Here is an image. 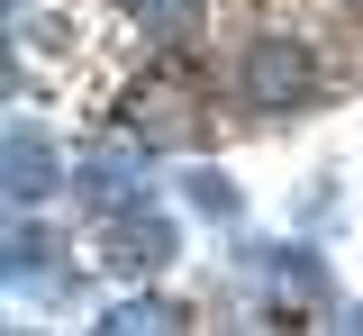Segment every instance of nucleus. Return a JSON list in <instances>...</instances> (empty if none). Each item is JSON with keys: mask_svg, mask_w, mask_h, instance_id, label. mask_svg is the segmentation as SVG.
<instances>
[{"mask_svg": "<svg viewBox=\"0 0 363 336\" xmlns=\"http://www.w3.org/2000/svg\"><path fill=\"white\" fill-rule=\"evenodd\" d=\"M55 191V164H45V145L28 128H9V200H45Z\"/></svg>", "mask_w": 363, "mask_h": 336, "instance_id": "39448f33", "label": "nucleus"}, {"mask_svg": "<svg viewBox=\"0 0 363 336\" xmlns=\"http://www.w3.org/2000/svg\"><path fill=\"white\" fill-rule=\"evenodd\" d=\"M100 327H118V336H136V327H155V336H164V327H182V309H173V300H128V309H109Z\"/></svg>", "mask_w": 363, "mask_h": 336, "instance_id": "423d86ee", "label": "nucleus"}, {"mask_svg": "<svg viewBox=\"0 0 363 336\" xmlns=\"http://www.w3.org/2000/svg\"><path fill=\"white\" fill-rule=\"evenodd\" d=\"M128 9H136V28H145V37H164V46H191V37L209 28V9H200V0H128Z\"/></svg>", "mask_w": 363, "mask_h": 336, "instance_id": "20e7f679", "label": "nucleus"}, {"mask_svg": "<svg viewBox=\"0 0 363 336\" xmlns=\"http://www.w3.org/2000/svg\"><path fill=\"white\" fill-rule=\"evenodd\" d=\"M309 91H318V64L300 37H255L245 46V100L255 109H300Z\"/></svg>", "mask_w": 363, "mask_h": 336, "instance_id": "f257e3e1", "label": "nucleus"}, {"mask_svg": "<svg viewBox=\"0 0 363 336\" xmlns=\"http://www.w3.org/2000/svg\"><path fill=\"white\" fill-rule=\"evenodd\" d=\"M173 254H182L173 218H118V228H109V245H100V264H109V273H164Z\"/></svg>", "mask_w": 363, "mask_h": 336, "instance_id": "f03ea898", "label": "nucleus"}, {"mask_svg": "<svg viewBox=\"0 0 363 336\" xmlns=\"http://www.w3.org/2000/svg\"><path fill=\"white\" fill-rule=\"evenodd\" d=\"M128 128H136L145 145H182V137H191V109H182V91H136Z\"/></svg>", "mask_w": 363, "mask_h": 336, "instance_id": "7ed1b4c3", "label": "nucleus"}]
</instances>
